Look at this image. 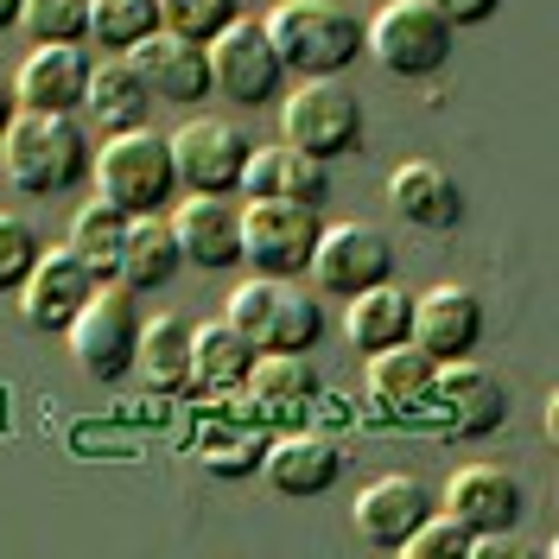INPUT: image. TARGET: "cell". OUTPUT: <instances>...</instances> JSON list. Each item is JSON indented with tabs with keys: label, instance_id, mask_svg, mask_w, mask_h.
Wrapping results in <instances>:
<instances>
[{
	"label": "cell",
	"instance_id": "1",
	"mask_svg": "<svg viewBox=\"0 0 559 559\" xmlns=\"http://www.w3.org/2000/svg\"><path fill=\"white\" fill-rule=\"evenodd\" d=\"M96 146H90V128L76 115H33L20 108L0 134V166L20 191L33 198H51V191H70L76 178L90 173Z\"/></svg>",
	"mask_w": 559,
	"mask_h": 559
},
{
	"label": "cell",
	"instance_id": "2",
	"mask_svg": "<svg viewBox=\"0 0 559 559\" xmlns=\"http://www.w3.org/2000/svg\"><path fill=\"white\" fill-rule=\"evenodd\" d=\"M96 198L128 216H153V210L178 204V166H173V140L153 128H128V134H103V153L90 159Z\"/></svg>",
	"mask_w": 559,
	"mask_h": 559
},
{
	"label": "cell",
	"instance_id": "3",
	"mask_svg": "<svg viewBox=\"0 0 559 559\" xmlns=\"http://www.w3.org/2000/svg\"><path fill=\"white\" fill-rule=\"evenodd\" d=\"M261 26L274 38L280 64L299 70V76H344L362 58V26L349 20L337 0H286Z\"/></svg>",
	"mask_w": 559,
	"mask_h": 559
},
{
	"label": "cell",
	"instance_id": "4",
	"mask_svg": "<svg viewBox=\"0 0 559 559\" xmlns=\"http://www.w3.org/2000/svg\"><path fill=\"white\" fill-rule=\"evenodd\" d=\"M452 45H457V26L432 7V0H388L382 13L362 26V51H369L388 76H401V83L445 70L452 64Z\"/></svg>",
	"mask_w": 559,
	"mask_h": 559
},
{
	"label": "cell",
	"instance_id": "5",
	"mask_svg": "<svg viewBox=\"0 0 559 559\" xmlns=\"http://www.w3.org/2000/svg\"><path fill=\"white\" fill-rule=\"evenodd\" d=\"M223 318L254 349H312L324 337V312H318L293 280H274V274L236 280L229 299H223Z\"/></svg>",
	"mask_w": 559,
	"mask_h": 559
},
{
	"label": "cell",
	"instance_id": "6",
	"mask_svg": "<svg viewBox=\"0 0 559 559\" xmlns=\"http://www.w3.org/2000/svg\"><path fill=\"white\" fill-rule=\"evenodd\" d=\"M70 356L90 382H121L134 376V349H140V306L121 280H96V293L83 299V312L70 318Z\"/></svg>",
	"mask_w": 559,
	"mask_h": 559
},
{
	"label": "cell",
	"instance_id": "7",
	"mask_svg": "<svg viewBox=\"0 0 559 559\" xmlns=\"http://www.w3.org/2000/svg\"><path fill=\"white\" fill-rule=\"evenodd\" d=\"M280 134H286V146L331 166L337 153H356V140H362V96L344 76H299V90L280 108Z\"/></svg>",
	"mask_w": 559,
	"mask_h": 559
},
{
	"label": "cell",
	"instance_id": "8",
	"mask_svg": "<svg viewBox=\"0 0 559 559\" xmlns=\"http://www.w3.org/2000/svg\"><path fill=\"white\" fill-rule=\"evenodd\" d=\"M324 216L312 204H286V198H242V261L254 274L299 280L312 267V248Z\"/></svg>",
	"mask_w": 559,
	"mask_h": 559
},
{
	"label": "cell",
	"instance_id": "9",
	"mask_svg": "<svg viewBox=\"0 0 559 559\" xmlns=\"http://www.w3.org/2000/svg\"><path fill=\"white\" fill-rule=\"evenodd\" d=\"M166 140H173L178 191H191V198H236L242 191V166H248V153H254V140L229 115H191Z\"/></svg>",
	"mask_w": 559,
	"mask_h": 559
},
{
	"label": "cell",
	"instance_id": "10",
	"mask_svg": "<svg viewBox=\"0 0 559 559\" xmlns=\"http://www.w3.org/2000/svg\"><path fill=\"white\" fill-rule=\"evenodd\" d=\"M306 274L318 280V293H331V299H356L362 286L394 280V242H388L376 223H324Z\"/></svg>",
	"mask_w": 559,
	"mask_h": 559
},
{
	"label": "cell",
	"instance_id": "11",
	"mask_svg": "<svg viewBox=\"0 0 559 559\" xmlns=\"http://www.w3.org/2000/svg\"><path fill=\"white\" fill-rule=\"evenodd\" d=\"M210 51V90H223L229 103H274L280 96V76H286V64H280L274 38H267V26L261 20H229L223 33L204 45Z\"/></svg>",
	"mask_w": 559,
	"mask_h": 559
},
{
	"label": "cell",
	"instance_id": "12",
	"mask_svg": "<svg viewBox=\"0 0 559 559\" xmlns=\"http://www.w3.org/2000/svg\"><path fill=\"white\" fill-rule=\"evenodd\" d=\"M426 407L445 419V432H457V439H489L509 419V388L477 356H452V362L432 369V401Z\"/></svg>",
	"mask_w": 559,
	"mask_h": 559
},
{
	"label": "cell",
	"instance_id": "13",
	"mask_svg": "<svg viewBox=\"0 0 559 559\" xmlns=\"http://www.w3.org/2000/svg\"><path fill=\"white\" fill-rule=\"evenodd\" d=\"M96 293V274L83 267V254L76 248H45L33 261V274H26V286H20V318L33 324V331H70V318L83 312V299Z\"/></svg>",
	"mask_w": 559,
	"mask_h": 559
},
{
	"label": "cell",
	"instance_id": "14",
	"mask_svg": "<svg viewBox=\"0 0 559 559\" xmlns=\"http://www.w3.org/2000/svg\"><path fill=\"white\" fill-rule=\"evenodd\" d=\"M445 515H457L471 534H509L527 515V489L502 464H464L445 477Z\"/></svg>",
	"mask_w": 559,
	"mask_h": 559
},
{
	"label": "cell",
	"instance_id": "15",
	"mask_svg": "<svg viewBox=\"0 0 559 559\" xmlns=\"http://www.w3.org/2000/svg\"><path fill=\"white\" fill-rule=\"evenodd\" d=\"M426 515H432V489L419 484L414 471H388L376 484H362L356 489V509H349L356 534H362L369 547H388V554H401V540H407Z\"/></svg>",
	"mask_w": 559,
	"mask_h": 559
},
{
	"label": "cell",
	"instance_id": "16",
	"mask_svg": "<svg viewBox=\"0 0 559 559\" xmlns=\"http://www.w3.org/2000/svg\"><path fill=\"white\" fill-rule=\"evenodd\" d=\"M484 337V299L457 280H439L414 293V344L432 356V362H452V356H471Z\"/></svg>",
	"mask_w": 559,
	"mask_h": 559
},
{
	"label": "cell",
	"instance_id": "17",
	"mask_svg": "<svg viewBox=\"0 0 559 559\" xmlns=\"http://www.w3.org/2000/svg\"><path fill=\"white\" fill-rule=\"evenodd\" d=\"M90 51L83 45H33L26 64L13 76V96L33 115H83V96H90Z\"/></svg>",
	"mask_w": 559,
	"mask_h": 559
},
{
	"label": "cell",
	"instance_id": "18",
	"mask_svg": "<svg viewBox=\"0 0 559 559\" xmlns=\"http://www.w3.org/2000/svg\"><path fill=\"white\" fill-rule=\"evenodd\" d=\"M173 216V236H178V254L198 261V267H236L242 261V198H191L166 210Z\"/></svg>",
	"mask_w": 559,
	"mask_h": 559
},
{
	"label": "cell",
	"instance_id": "19",
	"mask_svg": "<svg viewBox=\"0 0 559 559\" xmlns=\"http://www.w3.org/2000/svg\"><path fill=\"white\" fill-rule=\"evenodd\" d=\"M121 58L140 70V83L159 103H204L210 96V51L198 38H178L159 26L153 38H140L134 51H121Z\"/></svg>",
	"mask_w": 559,
	"mask_h": 559
},
{
	"label": "cell",
	"instance_id": "20",
	"mask_svg": "<svg viewBox=\"0 0 559 559\" xmlns=\"http://www.w3.org/2000/svg\"><path fill=\"white\" fill-rule=\"evenodd\" d=\"M236 198H286V204L324 210V198H331V166L312 159V153H299V146H286V140L280 146H254Z\"/></svg>",
	"mask_w": 559,
	"mask_h": 559
},
{
	"label": "cell",
	"instance_id": "21",
	"mask_svg": "<svg viewBox=\"0 0 559 559\" xmlns=\"http://www.w3.org/2000/svg\"><path fill=\"white\" fill-rule=\"evenodd\" d=\"M388 204H394V216H407L414 229H457L464 191H457V178L439 159H407V166L388 173Z\"/></svg>",
	"mask_w": 559,
	"mask_h": 559
},
{
	"label": "cell",
	"instance_id": "22",
	"mask_svg": "<svg viewBox=\"0 0 559 559\" xmlns=\"http://www.w3.org/2000/svg\"><path fill=\"white\" fill-rule=\"evenodd\" d=\"M261 471L280 496H324V489L344 477V452L324 439V432H286L261 452Z\"/></svg>",
	"mask_w": 559,
	"mask_h": 559
},
{
	"label": "cell",
	"instance_id": "23",
	"mask_svg": "<svg viewBox=\"0 0 559 559\" xmlns=\"http://www.w3.org/2000/svg\"><path fill=\"white\" fill-rule=\"evenodd\" d=\"M432 356L407 337V344L394 349H376L369 356V401L382 407L388 419H407V414H426V401H432Z\"/></svg>",
	"mask_w": 559,
	"mask_h": 559
},
{
	"label": "cell",
	"instance_id": "24",
	"mask_svg": "<svg viewBox=\"0 0 559 559\" xmlns=\"http://www.w3.org/2000/svg\"><path fill=\"white\" fill-rule=\"evenodd\" d=\"M254 356H261V349L248 344L229 318L191 324V394H242Z\"/></svg>",
	"mask_w": 559,
	"mask_h": 559
},
{
	"label": "cell",
	"instance_id": "25",
	"mask_svg": "<svg viewBox=\"0 0 559 559\" xmlns=\"http://www.w3.org/2000/svg\"><path fill=\"white\" fill-rule=\"evenodd\" d=\"M146 108H153V90L140 83V70L128 64L121 51L90 64V96H83V115H90L103 134H128V128H146Z\"/></svg>",
	"mask_w": 559,
	"mask_h": 559
},
{
	"label": "cell",
	"instance_id": "26",
	"mask_svg": "<svg viewBox=\"0 0 559 559\" xmlns=\"http://www.w3.org/2000/svg\"><path fill=\"white\" fill-rule=\"evenodd\" d=\"M242 394L261 414H299L318 401V362L312 349H261L254 369H248Z\"/></svg>",
	"mask_w": 559,
	"mask_h": 559
},
{
	"label": "cell",
	"instance_id": "27",
	"mask_svg": "<svg viewBox=\"0 0 559 559\" xmlns=\"http://www.w3.org/2000/svg\"><path fill=\"white\" fill-rule=\"evenodd\" d=\"M344 337L362 349V356L407 344V337H414V293H407V286H394V280L362 286V293L349 299V312H344Z\"/></svg>",
	"mask_w": 559,
	"mask_h": 559
},
{
	"label": "cell",
	"instance_id": "28",
	"mask_svg": "<svg viewBox=\"0 0 559 559\" xmlns=\"http://www.w3.org/2000/svg\"><path fill=\"white\" fill-rule=\"evenodd\" d=\"M178 236H173V216L153 210V216H128V242H121V261H115V280L128 293H153L178 274Z\"/></svg>",
	"mask_w": 559,
	"mask_h": 559
},
{
	"label": "cell",
	"instance_id": "29",
	"mask_svg": "<svg viewBox=\"0 0 559 559\" xmlns=\"http://www.w3.org/2000/svg\"><path fill=\"white\" fill-rule=\"evenodd\" d=\"M134 369L153 394H191V324L185 318H140Z\"/></svg>",
	"mask_w": 559,
	"mask_h": 559
},
{
	"label": "cell",
	"instance_id": "30",
	"mask_svg": "<svg viewBox=\"0 0 559 559\" xmlns=\"http://www.w3.org/2000/svg\"><path fill=\"white\" fill-rule=\"evenodd\" d=\"M121 242H128V210L115 204H83L76 210V223H70V248L83 254V267L96 280H115V261H121Z\"/></svg>",
	"mask_w": 559,
	"mask_h": 559
},
{
	"label": "cell",
	"instance_id": "31",
	"mask_svg": "<svg viewBox=\"0 0 559 559\" xmlns=\"http://www.w3.org/2000/svg\"><path fill=\"white\" fill-rule=\"evenodd\" d=\"M159 33V0H90V45L96 51H134Z\"/></svg>",
	"mask_w": 559,
	"mask_h": 559
},
{
	"label": "cell",
	"instance_id": "32",
	"mask_svg": "<svg viewBox=\"0 0 559 559\" xmlns=\"http://www.w3.org/2000/svg\"><path fill=\"white\" fill-rule=\"evenodd\" d=\"M20 26L33 45H90V0H26Z\"/></svg>",
	"mask_w": 559,
	"mask_h": 559
},
{
	"label": "cell",
	"instance_id": "33",
	"mask_svg": "<svg viewBox=\"0 0 559 559\" xmlns=\"http://www.w3.org/2000/svg\"><path fill=\"white\" fill-rule=\"evenodd\" d=\"M229 20H242V0H159V26L198 45H210Z\"/></svg>",
	"mask_w": 559,
	"mask_h": 559
},
{
	"label": "cell",
	"instance_id": "34",
	"mask_svg": "<svg viewBox=\"0 0 559 559\" xmlns=\"http://www.w3.org/2000/svg\"><path fill=\"white\" fill-rule=\"evenodd\" d=\"M38 254H45V242H38L33 223L20 210H0V293H20Z\"/></svg>",
	"mask_w": 559,
	"mask_h": 559
},
{
	"label": "cell",
	"instance_id": "35",
	"mask_svg": "<svg viewBox=\"0 0 559 559\" xmlns=\"http://www.w3.org/2000/svg\"><path fill=\"white\" fill-rule=\"evenodd\" d=\"M401 554L407 559H471V527L457 522V515H445V509H432V515L401 540Z\"/></svg>",
	"mask_w": 559,
	"mask_h": 559
},
{
	"label": "cell",
	"instance_id": "36",
	"mask_svg": "<svg viewBox=\"0 0 559 559\" xmlns=\"http://www.w3.org/2000/svg\"><path fill=\"white\" fill-rule=\"evenodd\" d=\"M432 7H439L452 26H484V20H496L502 0H432Z\"/></svg>",
	"mask_w": 559,
	"mask_h": 559
},
{
	"label": "cell",
	"instance_id": "37",
	"mask_svg": "<svg viewBox=\"0 0 559 559\" xmlns=\"http://www.w3.org/2000/svg\"><path fill=\"white\" fill-rule=\"evenodd\" d=\"M20 115V96H13V76H0V134H7V121Z\"/></svg>",
	"mask_w": 559,
	"mask_h": 559
},
{
	"label": "cell",
	"instance_id": "38",
	"mask_svg": "<svg viewBox=\"0 0 559 559\" xmlns=\"http://www.w3.org/2000/svg\"><path fill=\"white\" fill-rule=\"evenodd\" d=\"M20 7H26V0H0V33H7V26H20Z\"/></svg>",
	"mask_w": 559,
	"mask_h": 559
}]
</instances>
